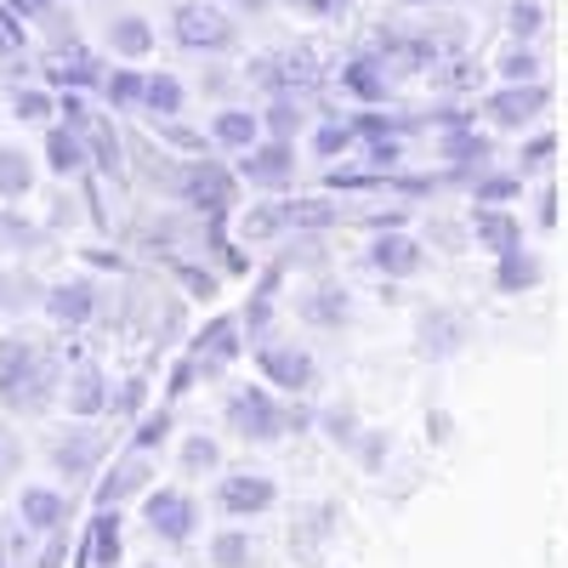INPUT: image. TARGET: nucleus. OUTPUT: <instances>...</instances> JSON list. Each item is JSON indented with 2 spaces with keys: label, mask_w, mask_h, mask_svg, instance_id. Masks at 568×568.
<instances>
[{
  "label": "nucleus",
  "mask_w": 568,
  "mask_h": 568,
  "mask_svg": "<svg viewBox=\"0 0 568 568\" xmlns=\"http://www.w3.org/2000/svg\"><path fill=\"white\" fill-rule=\"evenodd\" d=\"M63 375H69L63 353H52L40 336H29V329L0 336V409L45 415L63 398Z\"/></svg>",
  "instance_id": "obj_1"
},
{
  "label": "nucleus",
  "mask_w": 568,
  "mask_h": 568,
  "mask_svg": "<svg viewBox=\"0 0 568 568\" xmlns=\"http://www.w3.org/2000/svg\"><path fill=\"white\" fill-rule=\"evenodd\" d=\"M165 187L182 200V205H194L200 216H211V222H222L227 211H233V171L227 165H216V160H187L176 176H165Z\"/></svg>",
  "instance_id": "obj_2"
},
{
  "label": "nucleus",
  "mask_w": 568,
  "mask_h": 568,
  "mask_svg": "<svg viewBox=\"0 0 568 568\" xmlns=\"http://www.w3.org/2000/svg\"><path fill=\"white\" fill-rule=\"evenodd\" d=\"M291 415L278 409V398L267 387H233L227 393V433H240L245 444H273L284 438Z\"/></svg>",
  "instance_id": "obj_3"
},
{
  "label": "nucleus",
  "mask_w": 568,
  "mask_h": 568,
  "mask_svg": "<svg viewBox=\"0 0 568 568\" xmlns=\"http://www.w3.org/2000/svg\"><path fill=\"white\" fill-rule=\"evenodd\" d=\"M142 524H149L154 540L182 546V540H194L200 506H194V495H187V489H149V495H142Z\"/></svg>",
  "instance_id": "obj_4"
},
{
  "label": "nucleus",
  "mask_w": 568,
  "mask_h": 568,
  "mask_svg": "<svg viewBox=\"0 0 568 568\" xmlns=\"http://www.w3.org/2000/svg\"><path fill=\"white\" fill-rule=\"evenodd\" d=\"M466 342H471V318H466L460 307H426V313L415 318V353H420V358L444 364V358H455Z\"/></svg>",
  "instance_id": "obj_5"
},
{
  "label": "nucleus",
  "mask_w": 568,
  "mask_h": 568,
  "mask_svg": "<svg viewBox=\"0 0 568 568\" xmlns=\"http://www.w3.org/2000/svg\"><path fill=\"white\" fill-rule=\"evenodd\" d=\"M256 369L267 375V387H284V393H307V387H313V375H318V364H313L307 347H296V342H273V336L256 342Z\"/></svg>",
  "instance_id": "obj_6"
},
{
  "label": "nucleus",
  "mask_w": 568,
  "mask_h": 568,
  "mask_svg": "<svg viewBox=\"0 0 568 568\" xmlns=\"http://www.w3.org/2000/svg\"><path fill=\"white\" fill-rule=\"evenodd\" d=\"M40 307L52 313V324H63V329H85L91 318L103 313V296H98V284H91L85 273H74V278L45 284V302Z\"/></svg>",
  "instance_id": "obj_7"
},
{
  "label": "nucleus",
  "mask_w": 568,
  "mask_h": 568,
  "mask_svg": "<svg viewBox=\"0 0 568 568\" xmlns=\"http://www.w3.org/2000/svg\"><path fill=\"white\" fill-rule=\"evenodd\" d=\"M546 103H551V91L540 80H524V85H495L484 98V114L495 125H506V131H524V125H535L546 114Z\"/></svg>",
  "instance_id": "obj_8"
},
{
  "label": "nucleus",
  "mask_w": 568,
  "mask_h": 568,
  "mask_svg": "<svg viewBox=\"0 0 568 568\" xmlns=\"http://www.w3.org/2000/svg\"><path fill=\"white\" fill-rule=\"evenodd\" d=\"M109 455V433H98V426H69L63 438H52V466H58V478H91V471L103 466Z\"/></svg>",
  "instance_id": "obj_9"
},
{
  "label": "nucleus",
  "mask_w": 568,
  "mask_h": 568,
  "mask_svg": "<svg viewBox=\"0 0 568 568\" xmlns=\"http://www.w3.org/2000/svg\"><path fill=\"white\" fill-rule=\"evenodd\" d=\"M240 176H245L251 187H291V182H296V142H284V136H262L256 149H245Z\"/></svg>",
  "instance_id": "obj_10"
},
{
  "label": "nucleus",
  "mask_w": 568,
  "mask_h": 568,
  "mask_svg": "<svg viewBox=\"0 0 568 568\" xmlns=\"http://www.w3.org/2000/svg\"><path fill=\"white\" fill-rule=\"evenodd\" d=\"M216 500H222L227 517H262L278 500V484L267 478V471H227V478L216 484Z\"/></svg>",
  "instance_id": "obj_11"
},
{
  "label": "nucleus",
  "mask_w": 568,
  "mask_h": 568,
  "mask_svg": "<svg viewBox=\"0 0 568 568\" xmlns=\"http://www.w3.org/2000/svg\"><path fill=\"white\" fill-rule=\"evenodd\" d=\"M109 375L91 364V358H74L69 364V375H63V404H69V415L74 420H91V415H103L109 409Z\"/></svg>",
  "instance_id": "obj_12"
},
{
  "label": "nucleus",
  "mask_w": 568,
  "mask_h": 568,
  "mask_svg": "<svg viewBox=\"0 0 568 568\" xmlns=\"http://www.w3.org/2000/svg\"><path fill=\"white\" fill-rule=\"evenodd\" d=\"M240 353H245V342H240V318L222 313V318H211L200 336H194V353H187V358L200 364V375H222Z\"/></svg>",
  "instance_id": "obj_13"
},
{
  "label": "nucleus",
  "mask_w": 568,
  "mask_h": 568,
  "mask_svg": "<svg viewBox=\"0 0 568 568\" xmlns=\"http://www.w3.org/2000/svg\"><path fill=\"white\" fill-rule=\"evenodd\" d=\"M69 495L63 489H52V484H29L23 495H18V524L29 529V535H58L63 524H69Z\"/></svg>",
  "instance_id": "obj_14"
},
{
  "label": "nucleus",
  "mask_w": 568,
  "mask_h": 568,
  "mask_svg": "<svg viewBox=\"0 0 568 568\" xmlns=\"http://www.w3.org/2000/svg\"><path fill=\"white\" fill-rule=\"evenodd\" d=\"M471 240H478V251H489V256H511L517 245H524V222H517L511 211H500V205H471Z\"/></svg>",
  "instance_id": "obj_15"
},
{
  "label": "nucleus",
  "mask_w": 568,
  "mask_h": 568,
  "mask_svg": "<svg viewBox=\"0 0 568 568\" xmlns=\"http://www.w3.org/2000/svg\"><path fill=\"white\" fill-rule=\"evenodd\" d=\"M103 40H109V52H114V58L142 63V58L154 52V40H160V34H154V23L142 18V12H114L109 29H103Z\"/></svg>",
  "instance_id": "obj_16"
},
{
  "label": "nucleus",
  "mask_w": 568,
  "mask_h": 568,
  "mask_svg": "<svg viewBox=\"0 0 568 568\" xmlns=\"http://www.w3.org/2000/svg\"><path fill=\"white\" fill-rule=\"evenodd\" d=\"M369 267L387 273V278H415L426 267V251L409 240V233H382V240L369 245Z\"/></svg>",
  "instance_id": "obj_17"
},
{
  "label": "nucleus",
  "mask_w": 568,
  "mask_h": 568,
  "mask_svg": "<svg viewBox=\"0 0 568 568\" xmlns=\"http://www.w3.org/2000/svg\"><path fill=\"white\" fill-rule=\"evenodd\" d=\"M125 557V535H120V506H98L85 535V568H120Z\"/></svg>",
  "instance_id": "obj_18"
},
{
  "label": "nucleus",
  "mask_w": 568,
  "mask_h": 568,
  "mask_svg": "<svg viewBox=\"0 0 568 568\" xmlns=\"http://www.w3.org/2000/svg\"><path fill=\"white\" fill-rule=\"evenodd\" d=\"M45 80L85 91V85H98V80H103V63H98V52H85L80 40H69V45H58V52H52V63H45Z\"/></svg>",
  "instance_id": "obj_19"
},
{
  "label": "nucleus",
  "mask_w": 568,
  "mask_h": 568,
  "mask_svg": "<svg viewBox=\"0 0 568 568\" xmlns=\"http://www.w3.org/2000/svg\"><path fill=\"white\" fill-rule=\"evenodd\" d=\"M329 535H336V506H307L302 511V524L291 529V551L302 557V562H318L324 557V546H329Z\"/></svg>",
  "instance_id": "obj_20"
},
{
  "label": "nucleus",
  "mask_w": 568,
  "mask_h": 568,
  "mask_svg": "<svg viewBox=\"0 0 568 568\" xmlns=\"http://www.w3.org/2000/svg\"><path fill=\"white\" fill-rule=\"evenodd\" d=\"M211 136L222 142V149H233V154H245V149H256V142L267 136L262 131V114H251V109H216L211 114Z\"/></svg>",
  "instance_id": "obj_21"
},
{
  "label": "nucleus",
  "mask_w": 568,
  "mask_h": 568,
  "mask_svg": "<svg viewBox=\"0 0 568 568\" xmlns=\"http://www.w3.org/2000/svg\"><path fill=\"white\" fill-rule=\"evenodd\" d=\"M302 318L318 324V329H336L353 318V291L347 284H313V291L302 296Z\"/></svg>",
  "instance_id": "obj_22"
},
{
  "label": "nucleus",
  "mask_w": 568,
  "mask_h": 568,
  "mask_svg": "<svg viewBox=\"0 0 568 568\" xmlns=\"http://www.w3.org/2000/svg\"><path fill=\"white\" fill-rule=\"evenodd\" d=\"M131 495H149V455H136V449L125 460H114V471L98 484V506H120Z\"/></svg>",
  "instance_id": "obj_23"
},
{
  "label": "nucleus",
  "mask_w": 568,
  "mask_h": 568,
  "mask_svg": "<svg viewBox=\"0 0 568 568\" xmlns=\"http://www.w3.org/2000/svg\"><path fill=\"white\" fill-rule=\"evenodd\" d=\"M182 103H187V85H182L171 69L142 74V114H149V120H176Z\"/></svg>",
  "instance_id": "obj_24"
},
{
  "label": "nucleus",
  "mask_w": 568,
  "mask_h": 568,
  "mask_svg": "<svg viewBox=\"0 0 568 568\" xmlns=\"http://www.w3.org/2000/svg\"><path fill=\"white\" fill-rule=\"evenodd\" d=\"M85 160H91V149H85V136L74 125H52V131H45V171H52V176H80Z\"/></svg>",
  "instance_id": "obj_25"
},
{
  "label": "nucleus",
  "mask_w": 568,
  "mask_h": 568,
  "mask_svg": "<svg viewBox=\"0 0 568 568\" xmlns=\"http://www.w3.org/2000/svg\"><path fill=\"white\" fill-rule=\"evenodd\" d=\"M45 302V284L29 267H0V318H18Z\"/></svg>",
  "instance_id": "obj_26"
},
{
  "label": "nucleus",
  "mask_w": 568,
  "mask_h": 568,
  "mask_svg": "<svg viewBox=\"0 0 568 568\" xmlns=\"http://www.w3.org/2000/svg\"><path fill=\"white\" fill-rule=\"evenodd\" d=\"M495 80H500V85L540 80V52H535V40H506L500 52H495Z\"/></svg>",
  "instance_id": "obj_27"
},
{
  "label": "nucleus",
  "mask_w": 568,
  "mask_h": 568,
  "mask_svg": "<svg viewBox=\"0 0 568 568\" xmlns=\"http://www.w3.org/2000/svg\"><path fill=\"white\" fill-rule=\"evenodd\" d=\"M34 187V160L18 142H0V200H23Z\"/></svg>",
  "instance_id": "obj_28"
},
{
  "label": "nucleus",
  "mask_w": 568,
  "mask_h": 568,
  "mask_svg": "<svg viewBox=\"0 0 568 568\" xmlns=\"http://www.w3.org/2000/svg\"><path fill=\"white\" fill-rule=\"evenodd\" d=\"M256 562V540L245 529H216L211 535V568H251Z\"/></svg>",
  "instance_id": "obj_29"
},
{
  "label": "nucleus",
  "mask_w": 568,
  "mask_h": 568,
  "mask_svg": "<svg viewBox=\"0 0 568 568\" xmlns=\"http://www.w3.org/2000/svg\"><path fill=\"white\" fill-rule=\"evenodd\" d=\"M302 120H307V109H302L296 91H284V98H273L262 109V131L267 136H284V142H291V131H302Z\"/></svg>",
  "instance_id": "obj_30"
},
{
  "label": "nucleus",
  "mask_w": 568,
  "mask_h": 568,
  "mask_svg": "<svg viewBox=\"0 0 568 568\" xmlns=\"http://www.w3.org/2000/svg\"><path fill=\"white\" fill-rule=\"evenodd\" d=\"M103 98H109L120 114H142V69H114V74H103Z\"/></svg>",
  "instance_id": "obj_31"
},
{
  "label": "nucleus",
  "mask_w": 568,
  "mask_h": 568,
  "mask_svg": "<svg viewBox=\"0 0 568 568\" xmlns=\"http://www.w3.org/2000/svg\"><path fill=\"white\" fill-rule=\"evenodd\" d=\"M45 245V227L23 222L12 205H0V251H40Z\"/></svg>",
  "instance_id": "obj_32"
},
{
  "label": "nucleus",
  "mask_w": 568,
  "mask_h": 568,
  "mask_svg": "<svg viewBox=\"0 0 568 568\" xmlns=\"http://www.w3.org/2000/svg\"><path fill=\"white\" fill-rule=\"evenodd\" d=\"M358 142H364L358 120H329V125H318L313 149H318V160H342L347 149H358Z\"/></svg>",
  "instance_id": "obj_33"
},
{
  "label": "nucleus",
  "mask_w": 568,
  "mask_h": 568,
  "mask_svg": "<svg viewBox=\"0 0 568 568\" xmlns=\"http://www.w3.org/2000/svg\"><path fill=\"white\" fill-rule=\"evenodd\" d=\"M80 136H85L91 160H98V171H103V176H114V171H120V136H114V125H109V120H91Z\"/></svg>",
  "instance_id": "obj_34"
},
{
  "label": "nucleus",
  "mask_w": 568,
  "mask_h": 568,
  "mask_svg": "<svg viewBox=\"0 0 568 568\" xmlns=\"http://www.w3.org/2000/svg\"><path fill=\"white\" fill-rule=\"evenodd\" d=\"M444 160H466V165L478 160V165H484V160H489V136H484L478 125H455V131H444Z\"/></svg>",
  "instance_id": "obj_35"
},
{
  "label": "nucleus",
  "mask_w": 568,
  "mask_h": 568,
  "mask_svg": "<svg viewBox=\"0 0 568 568\" xmlns=\"http://www.w3.org/2000/svg\"><path fill=\"white\" fill-rule=\"evenodd\" d=\"M500 262V291H529V284H540V262L535 256H524V245H517L511 256H495Z\"/></svg>",
  "instance_id": "obj_36"
},
{
  "label": "nucleus",
  "mask_w": 568,
  "mask_h": 568,
  "mask_svg": "<svg viewBox=\"0 0 568 568\" xmlns=\"http://www.w3.org/2000/svg\"><path fill=\"white\" fill-rule=\"evenodd\" d=\"M165 438H171V409H149V415H136V433H131V449H136V455H154Z\"/></svg>",
  "instance_id": "obj_37"
},
{
  "label": "nucleus",
  "mask_w": 568,
  "mask_h": 568,
  "mask_svg": "<svg viewBox=\"0 0 568 568\" xmlns=\"http://www.w3.org/2000/svg\"><path fill=\"white\" fill-rule=\"evenodd\" d=\"M216 466H222V455H216V444H211L205 433H194V438L182 444V471H187V478H200V471H216Z\"/></svg>",
  "instance_id": "obj_38"
},
{
  "label": "nucleus",
  "mask_w": 568,
  "mask_h": 568,
  "mask_svg": "<svg viewBox=\"0 0 568 568\" xmlns=\"http://www.w3.org/2000/svg\"><path fill=\"white\" fill-rule=\"evenodd\" d=\"M278 227H291V205H256L245 216V240H273Z\"/></svg>",
  "instance_id": "obj_39"
},
{
  "label": "nucleus",
  "mask_w": 568,
  "mask_h": 568,
  "mask_svg": "<svg viewBox=\"0 0 568 568\" xmlns=\"http://www.w3.org/2000/svg\"><path fill=\"white\" fill-rule=\"evenodd\" d=\"M52 109H58V103L45 98V91H34V85H18V91H12V114H18V120H45Z\"/></svg>",
  "instance_id": "obj_40"
},
{
  "label": "nucleus",
  "mask_w": 568,
  "mask_h": 568,
  "mask_svg": "<svg viewBox=\"0 0 568 568\" xmlns=\"http://www.w3.org/2000/svg\"><path fill=\"white\" fill-rule=\"evenodd\" d=\"M149 125H154V136L176 142V149H187V154H205V136H200V131H187L182 120H149Z\"/></svg>",
  "instance_id": "obj_41"
},
{
  "label": "nucleus",
  "mask_w": 568,
  "mask_h": 568,
  "mask_svg": "<svg viewBox=\"0 0 568 568\" xmlns=\"http://www.w3.org/2000/svg\"><path fill=\"white\" fill-rule=\"evenodd\" d=\"M511 194H524V176H484L478 182V205H500Z\"/></svg>",
  "instance_id": "obj_42"
},
{
  "label": "nucleus",
  "mask_w": 568,
  "mask_h": 568,
  "mask_svg": "<svg viewBox=\"0 0 568 568\" xmlns=\"http://www.w3.org/2000/svg\"><path fill=\"white\" fill-rule=\"evenodd\" d=\"M142 398H149V382H142V375H131V382L109 398V409H114V415H142Z\"/></svg>",
  "instance_id": "obj_43"
},
{
  "label": "nucleus",
  "mask_w": 568,
  "mask_h": 568,
  "mask_svg": "<svg viewBox=\"0 0 568 568\" xmlns=\"http://www.w3.org/2000/svg\"><path fill=\"white\" fill-rule=\"evenodd\" d=\"M324 227V222H336V211H329L324 200H302V205H291V227Z\"/></svg>",
  "instance_id": "obj_44"
},
{
  "label": "nucleus",
  "mask_w": 568,
  "mask_h": 568,
  "mask_svg": "<svg viewBox=\"0 0 568 568\" xmlns=\"http://www.w3.org/2000/svg\"><path fill=\"white\" fill-rule=\"evenodd\" d=\"M171 267H176V278H182L194 296H216V278H211L205 267H194V262H171Z\"/></svg>",
  "instance_id": "obj_45"
},
{
  "label": "nucleus",
  "mask_w": 568,
  "mask_h": 568,
  "mask_svg": "<svg viewBox=\"0 0 568 568\" xmlns=\"http://www.w3.org/2000/svg\"><path fill=\"white\" fill-rule=\"evenodd\" d=\"M18 460H23V449H18V438L7 433V426H0V484H7V478H12V471H18Z\"/></svg>",
  "instance_id": "obj_46"
},
{
  "label": "nucleus",
  "mask_w": 568,
  "mask_h": 568,
  "mask_svg": "<svg viewBox=\"0 0 568 568\" xmlns=\"http://www.w3.org/2000/svg\"><path fill=\"white\" fill-rule=\"evenodd\" d=\"M52 7H58V0H7V12H12L18 23H34V18H45Z\"/></svg>",
  "instance_id": "obj_47"
},
{
  "label": "nucleus",
  "mask_w": 568,
  "mask_h": 568,
  "mask_svg": "<svg viewBox=\"0 0 568 568\" xmlns=\"http://www.w3.org/2000/svg\"><path fill=\"white\" fill-rule=\"evenodd\" d=\"M194 382H200V364H194V358H182V364H176V375H171V398L194 393Z\"/></svg>",
  "instance_id": "obj_48"
},
{
  "label": "nucleus",
  "mask_w": 568,
  "mask_h": 568,
  "mask_svg": "<svg viewBox=\"0 0 568 568\" xmlns=\"http://www.w3.org/2000/svg\"><path fill=\"white\" fill-rule=\"evenodd\" d=\"M551 149H557V142H551V136H546V131H540V136H535V142H529V149H524V165H529V171H540V165H546V160H551Z\"/></svg>",
  "instance_id": "obj_49"
},
{
  "label": "nucleus",
  "mask_w": 568,
  "mask_h": 568,
  "mask_svg": "<svg viewBox=\"0 0 568 568\" xmlns=\"http://www.w3.org/2000/svg\"><path fill=\"white\" fill-rule=\"evenodd\" d=\"M324 426H329V438H336V444H358V433H353V415H324Z\"/></svg>",
  "instance_id": "obj_50"
},
{
  "label": "nucleus",
  "mask_w": 568,
  "mask_h": 568,
  "mask_svg": "<svg viewBox=\"0 0 568 568\" xmlns=\"http://www.w3.org/2000/svg\"><path fill=\"white\" fill-rule=\"evenodd\" d=\"M63 557H69V551H63V540L52 535V546L40 551V562H34V568H63Z\"/></svg>",
  "instance_id": "obj_51"
},
{
  "label": "nucleus",
  "mask_w": 568,
  "mask_h": 568,
  "mask_svg": "<svg viewBox=\"0 0 568 568\" xmlns=\"http://www.w3.org/2000/svg\"><path fill=\"white\" fill-rule=\"evenodd\" d=\"M0 568H7V551H0Z\"/></svg>",
  "instance_id": "obj_52"
}]
</instances>
